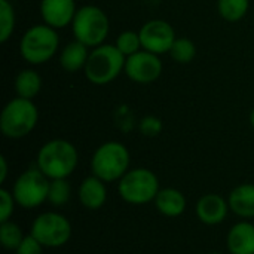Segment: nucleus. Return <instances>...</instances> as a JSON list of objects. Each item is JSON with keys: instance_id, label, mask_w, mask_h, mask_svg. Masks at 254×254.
I'll list each match as a JSON object with an SVG mask.
<instances>
[{"instance_id": "nucleus-25", "label": "nucleus", "mask_w": 254, "mask_h": 254, "mask_svg": "<svg viewBox=\"0 0 254 254\" xmlns=\"http://www.w3.org/2000/svg\"><path fill=\"white\" fill-rule=\"evenodd\" d=\"M115 45H116V48H118L125 57L134 55V54H137L138 51L143 49V46H141V39H140V33L131 31V30L122 31V33L118 36Z\"/></svg>"}, {"instance_id": "nucleus-27", "label": "nucleus", "mask_w": 254, "mask_h": 254, "mask_svg": "<svg viewBox=\"0 0 254 254\" xmlns=\"http://www.w3.org/2000/svg\"><path fill=\"white\" fill-rule=\"evenodd\" d=\"M16 201L10 190L1 188L0 189V223L10 220L13 211H15Z\"/></svg>"}, {"instance_id": "nucleus-21", "label": "nucleus", "mask_w": 254, "mask_h": 254, "mask_svg": "<svg viewBox=\"0 0 254 254\" xmlns=\"http://www.w3.org/2000/svg\"><path fill=\"white\" fill-rule=\"evenodd\" d=\"M71 196V185L67 179H55L49 183L48 202L54 207H64Z\"/></svg>"}, {"instance_id": "nucleus-22", "label": "nucleus", "mask_w": 254, "mask_h": 254, "mask_svg": "<svg viewBox=\"0 0 254 254\" xmlns=\"http://www.w3.org/2000/svg\"><path fill=\"white\" fill-rule=\"evenodd\" d=\"M24 238H25V235L22 234V229L15 222L7 220V222L0 223V243L3 246V249L15 252Z\"/></svg>"}, {"instance_id": "nucleus-7", "label": "nucleus", "mask_w": 254, "mask_h": 254, "mask_svg": "<svg viewBox=\"0 0 254 254\" xmlns=\"http://www.w3.org/2000/svg\"><path fill=\"white\" fill-rule=\"evenodd\" d=\"M159 190V179L149 168H131L118 185L119 196L131 205L153 202Z\"/></svg>"}, {"instance_id": "nucleus-11", "label": "nucleus", "mask_w": 254, "mask_h": 254, "mask_svg": "<svg viewBox=\"0 0 254 254\" xmlns=\"http://www.w3.org/2000/svg\"><path fill=\"white\" fill-rule=\"evenodd\" d=\"M140 39L143 49L162 55L171 51L173 43L176 42V31L173 25L164 19H150L140 28Z\"/></svg>"}, {"instance_id": "nucleus-10", "label": "nucleus", "mask_w": 254, "mask_h": 254, "mask_svg": "<svg viewBox=\"0 0 254 254\" xmlns=\"http://www.w3.org/2000/svg\"><path fill=\"white\" fill-rule=\"evenodd\" d=\"M125 74L135 83L147 85L155 82L162 73V61L159 55L146 49L138 51L134 55L127 57Z\"/></svg>"}, {"instance_id": "nucleus-4", "label": "nucleus", "mask_w": 254, "mask_h": 254, "mask_svg": "<svg viewBox=\"0 0 254 254\" xmlns=\"http://www.w3.org/2000/svg\"><path fill=\"white\" fill-rule=\"evenodd\" d=\"M39 110L33 100L15 97L0 113V131L4 137L18 140L27 137L37 125Z\"/></svg>"}, {"instance_id": "nucleus-9", "label": "nucleus", "mask_w": 254, "mask_h": 254, "mask_svg": "<svg viewBox=\"0 0 254 254\" xmlns=\"http://www.w3.org/2000/svg\"><path fill=\"white\" fill-rule=\"evenodd\" d=\"M49 183L51 180L37 167H34L25 170L16 177L10 192L16 205L25 210H33L48 201Z\"/></svg>"}, {"instance_id": "nucleus-12", "label": "nucleus", "mask_w": 254, "mask_h": 254, "mask_svg": "<svg viewBox=\"0 0 254 254\" xmlns=\"http://www.w3.org/2000/svg\"><path fill=\"white\" fill-rule=\"evenodd\" d=\"M229 211L231 208H229L228 199L219 193L202 195L195 205V214L198 220L207 226L222 225L226 220Z\"/></svg>"}, {"instance_id": "nucleus-31", "label": "nucleus", "mask_w": 254, "mask_h": 254, "mask_svg": "<svg viewBox=\"0 0 254 254\" xmlns=\"http://www.w3.org/2000/svg\"><path fill=\"white\" fill-rule=\"evenodd\" d=\"M208 254H223V253H208Z\"/></svg>"}, {"instance_id": "nucleus-2", "label": "nucleus", "mask_w": 254, "mask_h": 254, "mask_svg": "<svg viewBox=\"0 0 254 254\" xmlns=\"http://www.w3.org/2000/svg\"><path fill=\"white\" fill-rule=\"evenodd\" d=\"M131 155L125 144L106 141L98 146L91 158V173L106 183L119 182L128 171Z\"/></svg>"}, {"instance_id": "nucleus-29", "label": "nucleus", "mask_w": 254, "mask_h": 254, "mask_svg": "<svg viewBox=\"0 0 254 254\" xmlns=\"http://www.w3.org/2000/svg\"><path fill=\"white\" fill-rule=\"evenodd\" d=\"M6 177H7V161H6V158L1 155V156H0V183H1V185L6 182Z\"/></svg>"}, {"instance_id": "nucleus-15", "label": "nucleus", "mask_w": 254, "mask_h": 254, "mask_svg": "<svg viewBox=\"0 0 254 254\" xmlns=\"http://www.w3.org/2000/svg\"><path fill=\"white\" fill-rule=\"evenodd\" d=\"M226 246L231 254H254V223H235L226 235Z\"/></svg>"}, {"instance_id": "nucleus-28", "label": "nucleus", "mask_w": 254, "mask_h": 254, "mask_svg": "<svg viewBox=\"0 0 254 254\" xmlns=\"http://www.w3.org/2000/svg\"><path fill=\"white\" fill-rule=\"evenodd\" d=\"M43 249L45 247L30 234L25 235L19 247L15 250V254H43Z\"/></svg>"}, {"instance_id": "nucleus-13", "label": "nucleus", "mask_w": 254, "mask_h": 254, "mask_svg": "<svg viewBox=\"0 0 254 254\" xmlns=\"http://www.w3.org/2000/svg\"><path fill=\"white\" fill-rule=\"evenodd\" d=\"M77 12L74 0H42L40 15L45 24L58 30L70 25Z\"/></svg>"}, {"instance_id": "nucleus-18", "label": "nucleus", "mask_w": 254, "mask_h": 254, "mask_svg": "<svg viewBox=\"0 0 254 254\" xmlns=\"http://www.w3.org/2000/svg\"><path fill=\"white\" fill-rule=\"evenodd\" d=\"M88 57H89L88 46H85L83 43H80L79 40L74 39V42L67 43L61 49L60 65L68 73H76V71L85 68Z\"/></svg>"}, {"instance_id": "nucleus-3", "label": "nucleus", "mask_w": 254, "mask_h": 254, "mask_svg": "<svg viewBox=\"0 0 254 254\" xmlns=\"http://www.w3.org/2000/svg\"><path fill=\"white\" fill-rule=\"evenodd\" d=\"M125 61L127 57L116 45L103 43L89 52L83 71L91 83L103 86L112 83L125 70Z\"/></svg>"}, {"instance_id": "nucleus-17", "label": "nucleus", "mask_w": 254, "mask_h": 254, "mask_svg": "<svg viewBox=\"0 0 254 254\" xmlns=\"http://www.w3.org/2000/svg\"><path fill=\"white\" fill-rule=\"evenodd\" d=\"M153 202H155L156 210L162 216L171 217V219L180 217L186 211V207H188L186 196L183 195V192H180L176 188L161 189Z\"/></svg>"}, {"instance_id": "nucleus-30", "label": "nucleus", "mask_w": 254, "mask_h": 254, "mask_svg": "<svg viewBox=\"0 0 254 254\" xmlns=\"http://www.w3.org/2000/svg\"><path fill=\"white\" fill-rule=\"evenodd\" d=\"M250 124H252V127L254 128V109L252 110V113H250Z\"/></svg>"}, {"instance_id": "nucleus-26", "label": "nucleus", "mask_w": 254, "mask_h": 254, "mask_svg": "<svg viewBox=\"0 0 254 254\" xmlns=\"http://www.w3.org/2000/svg\"><path fill=\"white\" fill-rule=\"evenodd\" d=\"M162 128H164V124L162 121L158 118V116H153V115H147L144 116L140 124H138V129L143 135L146 137H158L161 132H162Z\"/></svg>"}, {"instance_id": "nucleus-24", "label": "nucleus", "mask_w": 254, "mask_h": 254, "mask_svg": "<svg viewBox=\"0 0 254 254\" xmlns=\"http://www.w3.org/2000/svg\"><path fill=\"white\" fill-rule=\"evenodd\" d=\"M15 28V12L9 0H0V42L6 43Z\"/></svg>"}, {"instance_id": "nucleus-14", "label": "nucleus", "mask_w": 254, "mask_h": 254, "mask_svg": "<svg viewBox=\"0 0 254 254\" xmlns=\"http://www.w3.org/2000/svg\"><path fill=\"white\" fill-rule=\"evenodd\" d=\"M107 183L91 174L85 177L77 189V199L80 205L89 211L100 210L107 201Z\"/></svg>"}, {"instance_id": "nucleus-1", "label": "nucleus", "mask_w": 254, "mask_h": 254, "mask_svg": "<svg viewBox=\"0 0 254 254\" xmlns=\"http://www.w3.org/2000/svg\"><path fill=\"white\" fill-rule=\"evenodd\" d=\"M79 162L77 149L73 143L63 140V138H54L46 141L37 153L36 158V167L49 179H68Z\"/></svg>"}, {"instance_id": "nucleus-23", "label": "nucleus", "mask_w": 254, "mask_h": 254, "mask_svg": "<svg viewBox=\"0 0 254 254\" xmlns=\"http://www.w3.org/2000/svg\"><path fill=\"white\" fill-rule=\"evenodd\" d=\"M168 54L171 55V58L176 63L188 64V63H190L195 58V55H196V46L188 37H177L176 42L171 46V51Z\"/></svg>"}, {"instance_id": "nucleus-6", "label": "nucleus", "mask_w": 254, "mask_h": 254, "mask_svg": "<svg viewBox=\"0 0 254 254\" xmlns=\"http://www.w3.org/2000/svg\"><path fill=\"white\" fill-rule=\"evenodd\" d=\"M74 39L88 48H97L104 43L110 31V22L103 9L94 4H85L77 9L71 22Z\"/></svg>"}, {"instance_id": "nucleus-5", "label": "nucleus", "mask_w": 254, "mask_h": 254, "mask_svg": "<svg viewBox=\"0 0 254 254\" xmlns=\"http://www.w3.org/2000/svg\"><path fill=\"white\" fill-rule=\"evenodd\" d=\"M58 48L60 36L57 30L45 22L30 27L19 40L21 57L33 65H40L52 60Z\"/></svg>"}, {"instance_id": "nucleus-19", "label": "nucleus", "mask_w": 254, "mask_h": 254, "mask_svg": "<svg viewBox=\"0 0 254 254\" xmlns=\"http://www.w3.org/2000/svg\"><path fill=\"white\" fill-rule=\"evenodd\" d=\"M42 88V77L33 68L21 70L15 77V91L16 97L33 100Z\"/></svg>"}, {"instance_id": "nucleus-16", "label": "nucleus", "mask_w": 254, "mask_h": 254, "mask_svg": "<svg viewBox=\"0 0 254 254\" xmlns=\"http://www.w3.org/2000/svg\"><path fill=\"white\" fill-rule=\"evenodd\" d=\"M231 211L241 219H254V183H243L234 188L228 196Z\"/></svg>"}, {"instance_id": "nucleus-20", "label": "nucleus", "mask_w": 254, "mask_h": 254, "mask_svg": "<svg viewBox=\"0 0 254 254\" xmlns=\"http://www.w3.org/2000/svg\"><path fill=\"white\" fill-rule=\"evenodd\" d=\"M250 7V0H217V9L223 19L237 22L243 19Z\"/></svg>"}, {"instance_id": "nucleus-8", "label": "nucleus", "mask_w": 254, "mask_h": 254, "mask_svg": "<svg viewBox=\"0 0 254 254\" xmlns=\"http://www.w3.org/2000/svg\"><path fill=\"white\" fill-rule=\"evenodd\" d=\"M30 234L45 249H60L71 240L73 228L64 214L45 211L33 220Z\"/></svg>"}]
</instances>
